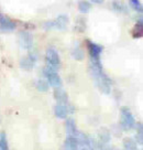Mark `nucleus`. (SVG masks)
Instances as JSON below:
<instances>
[{"mask_svg": "<svg viewBox=\"0 0 143 150\" xmlns=\"http://www.w3.org/2000/svg\"><path fill=\"white\" fill-rule=\"evenodd\" d=\"M43 73H44V75L46 76L49 83H50L54 88L62 86V79L60 77V75L57 74V72H50V71L44 70Z\"/></svg>", "mask_w": 143, "mask_h": 150, "instance_id": "obj_6", "label": "nucleus"}, {"mask_svg": "<svg viewBox=\"0 0 143 150\" xmlns=\"http://www.w3.org/2000/svg\"><path fill=\"white\" fill-rule=\"evenodd\" d=\"M98 137H99V139H100L101 142L108 144L111 139V134L106 127H101V128L98 130Z\"/></svg>", "mask_w": 143, "mask_h": 150, "instance_id": "obj_13", "label": "nucleus"}, {"mask_svg": "<svg viewBox=\"0 0 143 150\" xmlns=\"http://www.w3.org/2000/svg\"><path fill=\"white\" fill-rule=\"evenodd\" d=\"M89 71H90V74H92V79L95 80L96 84H97L98 88L105 94L110 93L111 81L109 80V77L104 73L102 66H101V64H100V60H92V59H90Z\"/></svg>", "mask_w": 143, "mask_h": 150, "instance_id": "obj_1", "label": "nucleus"}, {"mask_svg": "<svg viewBox=\"0 0 143 150\" xmlns=\"http://www.w3.org/2000/svg\"><path fill=\"white\" fill-rule=\"evenodd\" d=\"M0 150H9L7 136H6V134L4 131L0 132Z\"/></svg>", "mask_w": 143, "mask_h": 150, "instance_id": "obj_20", "label": "nucleus"}, {"mask_svg": "<svg viewBox=\"0 0 143 150\" xmlns=\"http://www.w3.org/2000/svg\"><path fill=\"white\" fill-rule=\"evenodd\" d=\"M73 55L76 60H78V61H82L84 59V52L82 51V49L79 47H77L76 49H74V51H73Z\"/></svg>", "mask_w": 143, "mask_h": 150, "instance_id": "obj_22", "label": "nucleus"}, {"mask_svg": "<svg viewBox=\"0 0 143 150\" xmlns=\"http://www.w3.org/2000/svg\"><path fill=\"white\" fill-rule=\"evenodd\" d=\"M46 66L44 70L50 71V72H57L61 65V59L57 52L53 49H49L45 54Z\"/></svg>", "mask_w": 143, "mask_h": 150, "instance_id": "obj_2", "label": "nucleus"}, {"mask_svg": "<svg viewBox=\"0 0 143 150\" xmlns=\"http://www.w3.org/2000/svg\"><path fill=\"white\" fill-rule=\"evenodd\" d=\"M82 150H89V149H87V148H84V149H82Z\"/></svg>", "mask_w": 143, "mask_h": 150, "instance_id": "obj_25", "label": "nucleus"}, {"mask_svg": "<svg viewBox=\"0 0 143 150\" xmlns=\"http://www.w3.org/2000/svg\"><path fill=\"white\" fill-rule=\"evenodd\" d=\"M19 42H20V45L23 49L30 50L33 45V38L29 32L22 31V32H20V34H19Z\"/></svg>", "mask_w": 143, "mask_h": 150, "instance_id": "obj_7", "label": "nucleus"}, {"mask_svg": "<svg viewBox=\"0 0 143 150\" xmlns=\"http://www.w3.org/2000/svg\"><path fill=\"white\" fill-rule=\"evenodd\" d=\"M90 1L94 2V4H96V5H101V4H104L105 0H90Z\"/></svg>", "mask_w": 143, "mask_h": 150, "instance_id": "obj_24", "label": "nucleus"}, {"mask_svg": "<svg viewBox=\"0 0 143 150\" xmlns=\"http://www.w3.org/2000/svg\"><path fill=\"white\" fill-rule=\"evenodd\" d=\"M123 146H125V150H137L138 148L137 141L130 137H125L123 139Z\"/></svg>", "mask_w": 143, "mask_h": 150, "instance_id": "obj_16", "label": "nucleus"}, {"mask_svg": "<svg viewBox=\"0 0 143 150\" xmlns=\"http://www.w3.org/2000/svg\"><path fill=\"white\" fill-rule=\"evenodd\" d=\"M54 97L58 102V104H66L68 102L67 93L61 87H55V89H54Z\"/></svg>", "mask_w": 143, "mask_h": 150, "instance_id": "obj_10", "label": "nucleus"}, {"mask_svg": "<svg viewBox=\"0 0 143 150\" xmlns=\"http://www.w3.org/2000/svg\"><path fill=\"white\" fill-rule=\"evenodd\" d=\"M54 112H55V116L62 119H65L67 117V114L69 112L68 110V104H57L55 107H54Z\"/></svg>", "mask_w": 143, "mask_h": 150, "instance_id": "obj_9", "label": "nucleus"}, {"mask_svg": "<svg viewBox=\"0 0 143 150\" xmlns=\"http://www.w3.org/2000/svg\"><path fill=\"white\" fill-rule=\"evenodd\" d=\"M68 24V18L65 14H61L58 16L55 20L52 21H47L45 23L46 29H56V30H63L66 28V25Z\"/></svg>", "mask_w": 143, "mask_h": 150, "instance_id": "obj_4", "label": "nucleus"}, {"mask_svg": "<svg viewBox=\"0 0 143 150\" xmlns=\"http://www.w3.org/2000/svg\"><path fill=\"white\" fill-rule=\"evenodd\" d=\"M37 88L40 92H47L49 91V82L45 80H39L37 82Z\"/></svg>", "mask_w": 143, "mask_h": 150, "instance_id": "obj_21", "label": "nucleus"}, {"mask_svg": "<svg viewBox=\"0 0 143 150\" xmlns=\"http://www.w3.org/2000/svg\"><path fill=\"white\" fill-rule=\"evenodd\" d=\"M142 20H139L137 24H135V27L133 29V38H141L142 37Z\"/></svg>", "mask_w": 143, "mask_h": 150, "instance_id": "obj_19", "label": "nucleus"}, {"mask_svg": "<svg viewBox=\"0 0 143 150\" xmlns=\"http://www.w3.org/2000/svg\"><path fill=\"white\" fill-rule=\"evenodd\" d=\"M90 8H92V6L86 0H80L78 2V9L82 13H87V12H89Z\"/></svg>", "mask_w": 143, "mask_h": 150, "instance_id": "obj_17", "label": "nucleus"}, {"mask_svg": "<svg viewBox=\"0 0 143 150\" xmlns=\"http://www.w3.org/2000/svg\"><path fill=\"white\" fill-rule=\"evenodd\" d=\"M75 137H76V139H77V141H78V145L79 146L89 147V139H90V138L86 136L85 134L77 131V132H76V135H75Z\"/></svg>", "mask_w": 143, "mask_h": 150, "instance_id": "obj_15", "label": "nucleus"}, {"mask_svg": "<svg viewBox=\"0 0 143 150\" xmlns=\"http://www.w3.org/2000/svg\"><path fill=\"white\" fill-rule=\"evenodd\" d=\"M121 127L125 130H130L135 126V119L128 107H121Z\"/></svg>", "mask_w": 143, "mask_h": 150, "instance_id": "obj_3", "label": "nucleus"}, {"mask_svg": "<svg viewBox=\"0 0 143 150\" xmlns=\"http://www.w3.org/2000/svg\"><path fill=\"white\" fill-rule=\"evenodd\" d=\"M78 141L74 136H68L65 140V148L67 150H78Z\"/></svg>", "mask_w": 143, "mask_h": 150, "instance_id": "obj_11", "label": "nucleus"}, {"mask_svg": "<svg viewBox=\"0 0 143 150\" xmlns=\"http://www.w3.org/2000/svg\"><path fill=\"white\" fill-rule=\"evenodd\" d=\"M0 29L6 32H11L15 29V23L13 21L1 12H0Z\"/></svg>", "mask_w": 143, "mask_h": 150, "instance_id": "obj_5", "label": "nucleus"}, {"mask_svg": "<svg viewBox=\"0 0 143 150\" xmlns=\"http://www.w3.org/2000/svg\"><path fill=\"white\" fill-rule=\"evenodd\" d=\"M130 4H131V6L133 7L134 10H137V11H139V12L142 11V6H141V4H140L139 0H130Z\"/></svg>", "mask_w": 143, "mask_h": 150, "instance_id": "obj_23", "label": "nucleus"}, {"mask_svg": "<svg viewBox=\"0 0 143 150\" xmlns=\"http://www.w3.org/2000/svg\"><path fill=\"white\" fill-rule=\"evenodd\" d=\"M112 7H113V9L117 10V11H119V12H127V6L120 1V0H115L113 2H112Z\"/></svg>", "mask_w": 143, "mask_h": 150, "instance_id": "obj_18", "label": "nucleus"}, {"mask_svg": "<svg viewBox=\"0 0 143 150\" xmlns=\"http://www.w3.org/2000/svg\"><path fill=\"white\" fill-rule=\"evenodd\" d=\"M65 127H66V132L69 136H74L77 132V128H76V124H75L73 118H67L66 122H65Z\"/></svg>", "mask_w": 143, "mask_h": 150, "instance_id": "obj_12", "label": "nucleus"}, {"mask_svg": "<svg viewBox=\"0 0 143 150\" xmlns=\"http://www.w3.org/2000/svg\"><path fill=\"white\" fill-rule=\"evenodd\" d=\"M87 47L88 51H89V54H90V59L92 60H99L100 54L102 52V47L100 45L96 44V43L90 42V41L87 42Z\"/></svg>", "mask_w": 143, "mask_h": 150, "instance_id": "obj_8", "label": "nucleus"}, {"mask_svg": "<svg viewBox=\"0 0 143 150\" xmlns=\"http://www.w3.org/2000/svg\"><path fill=\"white\" fill-rule=\"evenodd\" d=\"M34 63H35V62H33L29 56H25V57L21 59V61H20V66H21V69L24 71H31L33 69Z\"/></svg>", "mask_w": 143, "mask_h": 150, "instance_id": "obj_14", "label": "nucleus"}]
</instances>
